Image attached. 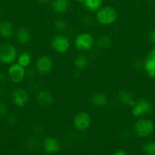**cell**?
<instances>
[{
    "mask_svg": "<svg viewBox=\"0 0 155 155\" xmlns=\"http://www.w3.org/2000/svg\"><path fill=\"white\" fill-rule=\"evenodd\" d=\"M148 40L150 43L155 44V30H152L148 35Z\"/></svg>",
    "mask_w": 155,
    "mask_h": 155,
    "instance_id": "28",
    "label": "cell"
},
{
    "mask_svg": "<svg viewBox=\"0 0 155 155\" xmlns=\"http://www.w3.org/2000/svg\"><path fill=\"white\" fill-rule=\"evenodd\" d=\"M118 98L120 102L122 104H125V105L132 107L135 102L132 95L129 92H127L126 90L120 91L119 93Z\"/></svg>",
    "mask_w": 155,
    "mask_h": 155,
    "instance_id": "17",
    "label": "cell"
},
{
    "mask_svg": "<svg viewBox=\"0 0 155 155\" xmlns=\"http://www.w3.org/2000/svg\"><path fill=\"white\" fill-rule=\"evenodd\" d=\"M49 0H37L38 2L40 3V5H45L48 2Z\"/></svg>",
    "mask_w": 155,
    "mask_h": 155,
    "instance_id": "32",
    "label": "cell"
},
{
    "mask_svg": "<svg viewBox=\"0 0 155 155\" xmlns=\"http://www.w3.org/2000/svg\"><path fill=\"white\" fill-rule=\"evenodd\" d=\"M53 27H54L55 30L58 32H62L64 31V30L66 29L67 24L66 22H65L64 20H56L54 22V24H53Z\"/></svg>",
    "mask_w": 155,
    "mask_h": 155,
    "instance_id": "24",
    "label": "cell"
},
{
    "mask_svg": "<svg viewBox=\"0 0 155 155\" xmlns=\"http://www.w3.org/2000/svg\"><path fill=\"white\" fill-rule=\"evenodd\" d=\"M16 39L20 44L26 45L30 42L31 35L27 29L20 28L16 33Z\"/></svg>",
    "mask_w": 155,
    "mask_h": 155,
    "instance_id": "16",
    "label": "cell"
},
{
    "mask_svg": "<svg viewBox=\"0 0 155 155\" xmlns=\"http://www.w3.org/2000/svg\"><path fill=\"white\" fill-rule=\"evenodd\" d=\"M51 45L55 51L59 54H64L69 49L70 41L66 36L62 35H56L52 39Z\"/></svg>",
    "mask_w": 155,
    "mask_h": 155,
    "instance_id": "8",
    "label": "cell"
},
{
    "mask_svg": "<svg viewBox=\"0 0 155 155\" xmlns=\"http://www.w3.org/2000/svg\"><path fill=\"white\" fill-rule=\"evenodd\" d=\"M8 107L7 105L3 101H0V117H3L7 115Z\"/></svg>",
    "mask_w": 155,
    "mask_h": 155,
    "instance_id": "26",
    "label": "cell"
},
{
    "mask_svg": "<svg viewBox=\"0 0 155 155\" xmlns=\"http://www.w3.org/2000/svg\"><path fill=\"white\" fill-rule=\"evenodd\" d=\"M75 1L78 2H84L85 0H75Z\"/></svg>",
    "mask_w": 155,
    "mask_h": 155,
    "instance_id": "33",
    "label": "cell"
},
{
    "mask_svg": "<svg viewBox=\"0 0 155 155\" xmlns=\"http://www.w3.org/2000/svg\"><path fill=\"white\" fill-rule=\"evenodd\" d=\"M117 12L111 7H103L97 10L96 20L100 24L109 26L114 24L117 19Z\"/></svg>",
    "mask_w": 155,
    "mask_h": 155,
    "instance_id": "1",
    "label": "cell"
},
{
    "mask_svg": "<svg viewBox=\"0 0 155 155\" xmlns=\"http://www.w3.org/2000/svg\"><path fill=\"white\" fill-rule=\"evenodd\" d=\"M53 68L51 58L47 55H43L37 59L36 62V70L39 74L46 75L51 72Z\"/></svg>",
    "mask_w": 155,
    "mask_h": 155,
    "instance_id": "9",
    "label": "cell"
},
{
    "mask_svg": "<svg viewBox=\"0 0 155 155\" xmlns=\"http://www.w3.org/2000/svg\"><path fill=\"white\" fill-rule=\"evenodd\" d=\"M147 57L155 59V47H154V48H152V49L150 50V51H149L148 56H147Z\"/></svg>",
    "mask_w": 155,
    "mask_h": 155,
    "instance_id": "31",
    "label": "cell"
},
{
    "mask_svg": "<svg viewBox=\"0 0 155 155\" xmlns=\"http://www.w3.org/2000/svg\"><path fill=\"white\" fill-rule=\"evenodd\" d=\"M17 61H18L17 63L21 65V66H22L23 68H27L31 64V54H30L29 51H23L18 56Z\"/></svg>",
    "mask_w": 155,
    "mask_h": 155,
    "instance_id": "19",
    "label": "cell"
},
{
    "mask_svg": "<svg viewBox=\"0 0 155 155\" xmlns=\"http://www.w3.org/2000/svg\"><path fill=\"white\" fill-rule=\"evenodd\" d=\"M154 126L150 120L142 118L136 121L134 125V131L135 134L141 138H145L151 135Z\"/></svg>",
    "mask_w": 155,
    "mask_h": 155,
    "instance_id": "3",
    "label": "cell"
},
{
    "mask_svg": "<svg viewBox=\"0 0 155 155\" xmlns=\"http://www.w3.org/2000/svg\"><path fill=\"white\" fill-rule=\"evenodd\" d=\"M91 104L96 107H103L107 104L108 98L106 94L103 92H96L91 98Z\"/></svg>",
    "mask_w": 155,
    "mask_h": 155,
    "instance_id": "15",
    "label": "cell"
},
{
    "mask_svg": "<svg viewBox=\"0 0 155 155\" xmlns=\"http://www.w3.org/2000/svg\"><path fill=\"white\" fill-rule=\"evenodd\" d=\"M153 110L151 103L146 99H140L135 101L132 107V114L135 117L146 116L150 114Z\"/></svg>",
    "mask_w": 155,
    "mask_h": 155,
    "instance_id": "4",
    "label": "cell"
},
{
    "mask_svg": "<svg viewBox=\"0 0 155 155\" xmlns=\"http://www.w3.org/2000/svg\"><path fill=\"white\" fill-rule=\"evenodd\" d=\"M97 46L101 50H106L110 47L111 43H112V40H111L110 37L106 35H103V36H100L97 40Z\"/></svg>",
    "mask_w": 155,
    "mask_h": 155,
    "instance_id": "21",
    "label": "cell"
},
{
    "mask_svg": "<svg viewBox=\"0 0 155 155\" xmlns=\"http://www.w3.org/2000/svg\"><path fill=\"white\" fill-rule=\"evenodd\" d=\"M7 76L8 78L13 83H21L25 78V68L18 63L12 64L8 69Z\"/></svg>",
    "mask_w": 155,
    "mask_h": 155,
    "instance_id": "5",
    "label": "cell"
},
{
    "mask_svg": "<svg viewBox=\"0 0 155 155\" xmlns=\"http://www.w3.org/2000/svg\"><path fill=\"white\" fill-rule=\"evenodd\" d=\"M143 152L145 155H155V142H147L143 145Z\"/></svg>",
    "mask_w": 155,
    "mask_h": 155,
    "instance_id": "23",
    "label": "cell"
},
{
    "mask_svg": "<svg viewBox=\"0 0 155 155\" xmlns=\"http://www.w3.org/2000/svg\"><path fill=\"white\" fill-rule=\"evenodd\" d=\"M36 103L40 107H46L53 104V101H54V98H53V95L49 91L42 90L40 91L36 94Z\"/></svg>",
    "mask_w": 155,
    "mask_h": 155,
    "instance_id": "12",
    "label": "cell"
},
{
    "mask_svg": "<svg viewBox=\"0 0 155 155\" xmlns=\"http://www.w3.org/2000/svg\"><path fill=\"white\" fill-rule=\"evenodd\" d=\"M74 65L78 71L84 70L89 65V59L85 54H79L74 58Z\"/></svg>",
    "mask_w": 155,
    "mask_h": 155,
    "instance_id": "18",
    "label": "cell"
},
{
    "mask_svg": "<svg viewBox=\"0 0 155 155\" xmlns=\"http://www.w3.org/2000/svg\"><path fill=\"white\" fill-rule=\"evenodd\" d=\"M27 145L29 149L34 150L37 148L38 145H39V142L38 139L36 137H31L28 139L27 142Z\"/></svg>",
    "mask_w": 155,
    "mask_h": 155,
    "instance_id": "25",
    "label": "cell"
},
{
    "mask_svg": "<svg viewBox=\"0 0 155 155\" xmlns=\"http://www.w3.org/2000/svg\"><path fill=\"white\" fill-rule=\"evenodd\" d=\"M18 57L16 48L10 43L0 45V62L5 64H12Z\"/></svg>",
    "mask_w": 155,
    "mask_h": 155,
    "instance_id": "2",
    "label": "cell"
},
{
    "mask_svg": "<svg viewBox=\"0 0 155 155\" xmlns=\"http://www.w3.org/2000/svg\"><path fill=\"white\" fill-rule=\"evenodd\" d=\"M7 78H8V76H6L4 73L0 71V85L5 84Z\"/></svg>",
    "mask_w": 155,
    "mask_h": 155,
    "instance_id": "29",
    "label": "cell"
},
{
    "mask_svg": "<svg viewBox=\"0 0 155 155\" xmlns=\"http://www.w3.org/2000/svg\"><path fill=\"white\" fill-rule=\"evenodd\" d=\"M144 69L146 74L151 78L155 77V59L148 58L144 64Z\"/></svg>",
    "mask_w": 155,
    "mask_h": 155,
    "instance_id": "20",
    "label": "cell"
},
{
    "mask_svg": "<svg viewBox=\"0 0 155 155\" xmlns=\"http://www.w3.org/2000/svg\"><path fill=\"white\" fill-rule=\"evenodd\" d=\"M94 38L88 33H81L76 36L74 39V45L79 51H86L92 48L94 45Z\"/></svg>",
    "mask_w": 155,
    "mask_h": 155,
    "instance_id": "6",
    "label": "cell"
},
{
    "mask_svg": "<svg viewBox=\"0 0 155 155\" xmlns=\"http://www.w3.org/2000/svg\"><path fill=\"white\" fill-rule=\"evenodd\" d=\"M15 33V28L12 23L9 21H2L0 22V36L5 39L11 38Z\"/></svg>",
    "mask_w": 155,
    "mask_h": 155,
    "instance_id": "13",
    "label": "cell"
},
{
    "mask_svg": "<svg viewBox=\"0 0 155 155\" xmlns=\"http://www.w3.org/2000/svg\"><path fill=\"white\" fill-rule=\"evenodd\" d=\"M30 95L26 89L22 88L16 89L12 93V101L14 104L18 107H23L28 103Z\"/></svg>",
    "mask_w": 155,
    "mask_h": 155,
    "instance_id": "10",
    "label": "cell"
},
{
    "mask_svg": "<svg viewBox=\"0 0 155 155\" xmlns=\"http://www.w3.org/2000/svg\"><path fill=\"white\" fill-rule=\"evenodd\" d=\"M112 155H128L127 152L124 150H118V151H115Z\"/></svg>",
    "mask_w": 155,
    "mask_h": 155,
    "instance_id": "30",
    "label": "cell"
},
{
    "mask_svg": "<svg viewBox=\"0 0 155 155\" xmlns=\"http://www.w3.org/2000/svg\"><path fill=\"white\" fill-rule=\"evenodd\" d=\"M84 6L90 11H97L101 8L102 0H85L84 2Z\"/></svg>",
    "mask_w": 155,
    "mask_h": 155,
    "instance_id": "22",
    "label": "cell"
},
{
    "mask_svg": "<svg viewBox=\"0 0 155 155\" xmlns=\"http://www.w3.org/2000/svg\"><path fill=\"white\" fill-rule=\"evenodd\" d=\"M17 117L16 116H15V114H9L7 116V117H6V121H7V123L9 124H10V125H13V124H15V123L17 122Z\"/></svg>",
    "mask_w": 155,
    "mask_h": 155,
    "instance_id": "27",
    "label": "cell"
},
{
    "mask_svg": "<svg viewBox=\"0 0 155 155\" xmlns=\"http://www.w3.org/2000/svg\"><path fill=\"white\" fill-rule=\"evenodd\" d=\"M43 150L46 154H56L60 149V144L56 138L50 136L46 137L43 142Z\"/></svg>",
    "mask_w": 155,
    "mask_h": 155,
    "instance_id": "11",
    "label": "cell"
},
{
    "mask_svg": "<svg viewBox=\"0 0 155 155\" xmlns=\"http://www.w3.org/2000/svg\"><path fill=\"white\" fill-rule=\"evenodd\" d=\"M69 5L68 0H53L51 3V8L54 13L60 15L68 10Z\"/></svg>",
    "mask_w": 155,
    "mask_h": 155,
    "instance_id": "14",
    "label": "cell"
},
{
    "mask_svg": "<svg viewBox=\"0 0 155 155\" xmlns=\"http://www.w3.org/2000/svg\"><path fill=\"white\" fill-rule=\"evenodd\" d=\"M91 124V117L86 111H81L75 115L73 124L78 131H85L90 127Z\"/></svg>",
    "mask_w": 155,
    "mask_h": 155,
    "instance_id": "7",
    "label": "cell"
}]
</instances>
